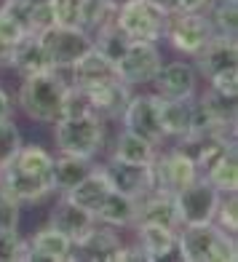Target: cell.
I'll return each mask as SVG.
<instances>
[{"mask_svg": "<svg viewBox=\"0 0 238 262\" xmlns=\"http://www.w3.org/2000/svg\"><path fill=\"white\" fill-rule=\"evenodd\" d=\"M6 6H8V0H0V11H6Z\"/></svg>", "mask_w": 238, "mask_h": 262, "instance_id": "obj_44", "label": "cell"}, {"mask_svg": "<svg viewBox=\"0 0 238 262\" xmlns=\"http://www.w3.org/2000/svg\"><path fill=\"white\" fill-rule=\"evenodd\" d=\"M228 67H238V38L211 35L204 49L196 54V70L204 73V78H211Z\"/></svg>", "mask_w": 238, "mask_h": 262, "instance_id": "obj_18", "label": "cell"}, {"mask_svg": "<svg viewBox=\"0 0 238 262\" xmlns=\"http://www.w3.org/2000/svg\"><path fill=\"white\" fill-rule=\"evenodd\" d=\"M102 171L107 177V182L115 193L128 195L139 201L142 195H147L150 190H156V174H153V163H126V161H115L110 158Z\"/></svg>", "mask_w": 238, "mask_h": 262, "instance_id": "obj_12", "label": "cell"}, {"mask_svg": "<svg viewBox=\"0 0 238 262\" xmlns=\"http://www.w3.org/2000/svg\"><path fill=\"white\" fill-rule=\"evenodd\" d=\"M54 3V25L59 27H80L83 0H51Z\"/></svg>", "mask_w": 238, "mask_h": 262, "instance_id": "obj_33", "label": "cell"}, {"mask_svg": "<svg viewBox=\"0 0 238 262\" xmlns=\"http://www.w3.org/2000/svg\"><path fill=\"white\" fill-rule=\"evenodd\" d=\"M190 113H193V97L190 99H161L163 137L185 142L190 137Z\"/></svg>", "mask_w": 238, "mask_h": 262, "instance_id": "obj_24", "label": "cell"}, {"mask_svg": "<svg viewBox=\"0 0 238 262\" xmlns=\"http://www.w3.org/2000/svg\"><path fill=\"white\" fill-rule=\"evenodd\" d=\"M206 80H209V89H214L222 97H238V67L220 70V73H214Z\"/></svg>", "mask_w": 238, "mask_h": 262, "instance_id": "obj_37", "label": "cell"}, {"mask_svg": "<svg viewBox=\"0 0 238 262\" xmlns=\"http://www.w3.org/2000/svg\"><path fill=\"white\" fill-rule=\"evenodd\" d=\"M222 193L214 187L206 177H198L190 185L174 193L177 201V214H180V228L182 225H201V222H214Z\"/></svg>", "mask_w": 238, "mask_h": 262, "instance_id": "obj_8", "label": "cell"}, {"mask_svg": "<svg viewBox=\"0 0 238 262\" xmlns=\"http://www.w3.org/2000/svg\"><path fill=\"white\" fill-rule=\"evenodd\" d=\"M38 40L43 46V54L49 59V67L54 70H70L78 59L94 49V38L80 30V27H49L38 35Z\"/></svg>", "mask_w": 238, "mask_h": 262, "instance_id": "obj_6", "label": "cell"}, {"mask_svg": "<svg viewBox=\"0 0 238 262\" xmlns=\"http://www.w3.org/2000/svg\"><path fill=\"white\" fill-rule=\"evenodd\" d=\"M147 3H153L156 8H161L163 14H177V11H180V0H147Z\"/></svg>", "mask_w": 238, "mask_h": 262, "instance_id": "obj_40", "label": "cell"}, {"mask_svg": "<svg viewBox=\"0 0 238 262\" xmlns=\"http://www.w3.org/2000/svg\"><path fill=\"white\" fill-rule=\"evenodd\" d=\"M0 190H6L19 204L43 201L54 193V156L43 145L27 142L0 169Z\"/></svg>", "mask_w": 238, "mask_h": 262, "instance_id": "obj_1", "label": "cell"}, {"mask_svg": "<svg viewBox=\"0 0 238 262\" xmlns=\"http://www.w3.org/2000/svg\"><path fill=\"white\" fill-rule=\"evenodd\" d=\"M163 64V54L161 46L153 40H132L126 46V51L121 54V59L115 62V73L118 80L126 83L128 89L134 86H150L156 73Z\"/></svg>", "mask_w": 238, "mask_h": 262, "instance_id": "obj_7", "label": "cell"}, {"mask_svg": "<svg viewBox=\"0 0 238 262\" xmlns=\"http://www.w3.org/2000/svg\"><path fill=\"white\" fill-rule=\"evenodd\" d=\"M8 64L14 67L21 78L38 75V73L51 70V67H49V59H46V54H43V46H40V40H38V35H27V38H21V40L14 46V51H11Z\"/></svg>", "mask_w": 238, "mask_h": 262, "instance_id": "obj_23", "label": "cell"}, {"mask_svg": "<svg viewBox=\"0 0 238 262\" xmlns=\"http://www.w3.org/2000/svg\"><path fill=\"white\" fill-rule=\"evenodd\" d=\"M83 97H86L91 113H97L102 118H118L123 110V104L128 102V97H132V91H128L126 83L121 80H107V83H97V86H89V89H80Z\"/></svg>", "mask_w": 238, "mask_h": 262, "instance_id": "obj_19", "label": "cell"}, {"mask_svg": "<svg viewBox=\"0 0 238 262\" xmlns=\"http://www.w3.org/2000/svg\"><path fill=\"white\" fill-rule=\"evenodd\" d=\"M153 174H156V187L169 190V193H177V190H182L185 185L201 177L193 156L182 145L166 152L158 150L156 161H153Z\"/></svg>", "mask_w": 238, "mask_h": 262, "instance_id": "obj_11", "label": "cell"}, {"mask_svg": "<svg viewBox=\"0 0 238 262\" xmlns=\"http://www.w3.org/2000/svg\"><path fill=\"white\" fill-rule=\"evenodd\" d=\"M211 35H214V30H211L204 11H177L166 21L163 38H169L174 51H180L182 56H196L206 46Z\"/></svg>", "mask_w": 238, "mask_h": 262, "instance_id": "obj_9", "label": "cell"}, {"mask_svg": "<svg viewBox=\"0 0 238 262\" xmlns=\"http://www.w3.org/2000/svg\"><path fill=\"white\" fill-rule=\"evenodd\" d=\"M150 86L161 99H190L198 94V70L187 59L163 62Z\"/></svg>", "mask_w": 238, "mask_h": 262, "instance_id": "obj_13", "label": "cell"}, {"mask_svg": "<svg viewBox=\"0 0 238 262\" xmlns=\"http://www.w3.org/2000/svg\"><path fill=\"white\" fill-rule=\"evenodd\" d=\"M21 259L25 262H67L73 259V241L56 228L46 225L27 241Z\"/></svg>", "mask_w": 238, "mask_h": 262, "instance_id": "obj_17", "label": "cell"}, {"mask_svg": "<svg viewBox=\"0 0 238 262\" xmlns=\"http://www.w3.org/2000/svg\"><path fill=\"white\" fill-rule=\"evenodd\" d=\"M19 217H21V204L16 198H11L6 190H0V233L19 230Z\"/></svg>", "mask_w": 238, "mask_h": 262, "instance_id": "obj_36", "label": "cell"}, {"mask_svg": "<svg viewBox=\"0 0 238 262\" xmlns=\"http://www.w3.org/2000/svg\"><path fill=\"white\" fill-rule=\"evenodd\" d=\"M54 27V3L51 0H32L30 8V35H40Z\"/></svg>", "mask_w": 238, "mask_h": 262, "instance_id": "obj_34", "label": "cell"}, {"mask_svg": "<svg viewBox=\"0 0 238 262\" xmlns=\"http://www.w3.org/2000/svg\"><path fill=\"white\" fill-rule=\"evenodd\" d=\"M11 46H6V43H0V64H8V59H11Z\"/></svg>", "mask_w": 238, "mask_h": 262, "instance_id": "obj_42", "label": "cell"}, {"mask_svg": "<svg viewBox=\"0 0 238 262\" xmlns=\"http://www.w3.org/2000/svg\"><path fill=\"white\" fill-rule=\"evenodd\" d=\"M110 182H107V177H104V171H102V166H97V169H91L83 180L78 182V185H73L67 190V193H62L67 201H73V204H78V206H83L86 211H97L99 206H102V201L110 195Z\"/></svg>", "mask_w": 238, "mask_h": 262, "instance_id": "obj_22", "label": "cell"}, {"mask_svg": "<svg viewBox=\"0 0 238 262\" xmlns=\"http://www.w3.org/2000/svg\"><path fill=\"white\" fill-rule=\"evenodd\" d=\"M214 225H220L228 233H238V193H222L217 214H214Z\"/></svg>", "mask_w": 238, "mask_h": 262, "instance_id": "obj_32", "label": "cell"}, {"mask_svg": "<svg viewBox=\"0 0 238 262\" xmlns=\"http://www.w3.org/2000/svg\"><path fill=\"white\" fill-rule=\"evenodd\" d=\"M156 156H158V147L153 145V142L142 139L139 134H134V131H128V128H123L121 134L115 137L113 152H110V158L126 161V163H153Z\"/></svg>", "mask_w": 238, "mask_h": 262, "instance_id": "obj_26", "label": "cell"}, {"mask_svg": "<svg viewBox=\"0 0 238 262\" xmlns=\"http://www.w3.org/2000/svg\"><path fill=\"white\" fill-rule=\"evenodd\" d=\"M54 142L59 152L97 158L107 142V118L97 113L62 115L59 121H54Z\"/></svg>", "mask_w": 238, "mask_h": 262, "instance_id": "obj_4", "label": "cell"}, {"mask_svg": "<svg viewBox=\"0 0 238 262\" xmlns=\"http://www.w3.org/2000/svg\"><path fill=\"white\" fill-rule=\"evenodd\" d=\"M182 262H235L238 244L235 235L222 230L214 222L201 225H182L177 230Z\"/></svg>", "mask_w": 238, "mask_h": 262, "instance_id": "obj_3", "label": "cell"}, {"mask_svg": "<svg viewBox=\"0 0 238 262\" xmlns=\"http://www.w3.org/2000/svg\"><path fill=\"white\" fill-rule=\"evenodd\" d=\"M118 118L123 121V128L153 142L156 147L166 139L163 128H161V97L158 94H132Z\"/></svg>", "mask_w": 238, "mask_h": 262, "instance_id": "obj_10", "label": "cell"}, {"mask_svg": "<svg viewBox=\"0 0 238 262\" xmlns=\"http://www.w3.org/2000/svg\"><path fill=\"white\" fill-rule=\"evenodd\" d=\"M70 83L78 89H89V86H97V83H107V80H115V62H110L104 54H99L97 49L86 51L78 62L67 70Z\"/></svg>", "mask_w": 238, "mask_h": 262, "instance_id": "obj_20", "label": "cell"}, {"mask_svg": "<svg viewBox=\"0 0 238 262\" xmlns=\"http://www.w3.org/2000/svg\"><path fill=\"white\" fill-rule=\"evenodd\" d=\"M137 230V246L142 249L147 262H182L180 241H177V230L161 228V225H134Z\"/></svg>", "mask_w": 238, "mask_h": 262, "instance_id": "obj_15", "label": "cell"}, {"mask_svg": "<svg viewBox=\"0 0 238 262\" xmlns=\"http://www.w3.org/2000/svg\"><path fill=\"white\" fill-rule=\"evenodd\" d=\"M21 38H27L25 27H21L19 21L8 14V11H0V43H6V46L14 49Z\"/></svg>", "mask_w": 238, "mask_h": 262, "instance_id": "obj_38", "label": "cell"}, {"mask_svg": "<svg viewBox=\"0 0 238 262\" xmlns=\"http://www.w3.org/2000/svg\"><path fill=\"white\" fill-rule=\"evenodd\" d=\"M102 3L110 8V11H118L121 6H126V3H132V0H102Z\"/></svg>", "mask_w": 238, "mask_h": 262, "instance_id": "obj_43", "label": "cell"}, {"mask_svg": "<svg viewBox=\"0 0 238 262\" xmlns=\"http://www.w3.org/2000/svg\"><path fill=\"white\" fill-rule=\"evenodd\" d=\"M201 177H206L220 193H238V152H235V145L225 150Z\"/></svg>", "mask_w": 238, "mask_h": 262, "instance_id": "obj_28", "label": "cell"}, {"mask_svg": "<svg viewBox=\"0 0 238 262\" xmlns=\"http://www.w3.org/2000/svg\"><path fill=\"white\" fill-rule=\"evenodd\" d=\"M25 249H27V241L19 235V230H3L0 233V262L21 259Z\"/></svg>", "mask_w": 238, "mask_h": 262, "instance_id": "obj_35", "label": "cell"}, {"mask_svg": "<svg viewBox=\"0 0 238 262\" xmlns=\"http://www.w3.org/2000/svg\"><path fill=\"white\" fill-rule=\"evenodd\" d=\"M204 14L214 35L238 38V0H211Z\"/></svg>", "mask_w": 238, "mask_h": 262, "instance_id": "obj_29", "label": "cell"}, {"mask_svg": "<svg viewBox=\"0 0 238 262\" xmlns=\"http://www.w3.org/2000/svg\"><path fill=\"white\" fill-rule=\"evenodd\" d=\"M21 145H25V139H21V131H19L16 121L14 118H3L0 121V169L16 156Z\"/></svg>", "mask_w": 238, "mask_h": 262, "instance_id": "obj_31", "label": "cell"}, {"mask_svg": "<svg viewBox=\"0 0 238 262\" xmlns=\"http://www.w3.org/2000/svg\"><path fill=\"white\" fill-rule=\"evenodd\" d=\"M94 217H97V222L110 225V228H134V222H137V201L110 190V195L102 201V206L94 211Z\"/></svg>", "mask_w": 238, "mask_h": 262, "instance_id": "obj_25", "label": "cell"}, {"mask_svg": "<svg viewBox=\"0 0 238 262\" xmlns=\"http://www.w3.org/2000/svg\"><path fill=\"white\" fill-rule=\"evenodd\" d=\"M3 118H14V99L6 89H0V121Z\"/></svg>", "mask_w": 238, "mask_h": 262, "instance_id": "obj_39", "label": "cell"}, {"mask_svg": "<svg viewBox=\"0 0 238 262\" xmlns=\"http://www.w3.org/2000/svg\"><path fill=\"white\" fill-rule=\"evenodd\" d=\"M91 38H94V49H97L99 54H104L110 62H118V59H121V54L126 51V46L132 43L121 30L115 27L113 19L107 21V25H102L97 32L91 35Z\"/></svg>", "mask_w": 238, "mask_h": 262, "instance_id": "obj_30", "label": "cell"}, {"mask_svg": "<svg viewBox=\"0 0 238 262\" xmlns=\"http://www.w3.org/2000/svg\"><path fill=\"white\" fill-rule=\"evenodd\" d=\"M134 225H161L169 230H180V214H177V201L169 190H150L147 195L137 201V222Z\"/></svg>", "mask_w": 238, "mask_h": 262, "instance_id": "obj_16", "label": "cell"}, {"mask_svg": "<svg viewBox=\"0 0 238 262\" xmlns=\"http://www.w3.org/2000/svg\"><path fill=\"white\" fill-rule=\"evenodd\" d=\"M115 27L121 30L128 40H153L161 43L166 35V21L169 14H163L147 0H132V3L121 6L113 14Z\"/></svg>", "mask_w": 238, "mask_h": 262, "instance_id": "obj_5", "label": "cell"}, {"mask_svg": "<svg viewBox=\"0 0 238 262\" xmlns=\"http://www.w3.org/2000/svg\"><path fill=\"white\" fill-rule=\"evenodd\" d=\"M126 241L118 235V228L97 222L94 228L73 244V259H86V262H118Z\"/></svg>", "mask_w": 238, "mask_h": 262, "instance_id": "obj_14", "label": "cell"}, {"mask_svg": "<svg viewBox=\"0 0 238 262\" xmlns=\"http://www.w3.org/2000/svg\"><path fill=\"white\" fill-rule=\"evenodd\" d=\"M91 169H97L94 158L59 152V156L54 158V193H67V190L73 185H78Z\"/></svg>", "mask_w": 238, "mask_h": 262, "instance_id": "obj_27", "label": "cell"}, {"mask_svg": "<svg viewBox=\"0 0 238 262\" xmlns=\"http://www.w3.org/2000/svg\"><path fill=\"white\" fill-rule=\"evenodd\" d=\"M70 89L67 70H46L38 75L21 78L16 102L30 121L35 123H54L62 118V104Z\"/></svg>", "mask_w": 238, "mask_h": 262, "instance_id": "obj_2", "label": "cell"}, {"mask_svg": "<svg viewBox=\"0 0 238 262\" xmlns=\"http://www.w3.org/2000/svg\"><path fill=\"white\" fill-rule=\"evenodd\" d=\"M49 225L56 228L59 233H64L73 244H78L80 238L86 235L94 225H97V217L62 195V198H59V204L54 206V211H51V222Z\"/></svg>", "mask_w": 238, "mask_h": 262, "instance_id": "obj_21", "label": "cell"}, {"mask_svg": "<svg viewBox=\"0 0 238 262\" xmlns=\"http://www.w3.org/2000/svg\"><path fill=\"white\" fill-rule=\"evenodd\" d=\"M211 0H180V11H206Z\"/></svg>", "mask_w": 238, "mask_h": 262, "instance_id": "obj_41", "label": "cell"}]
</instances>
